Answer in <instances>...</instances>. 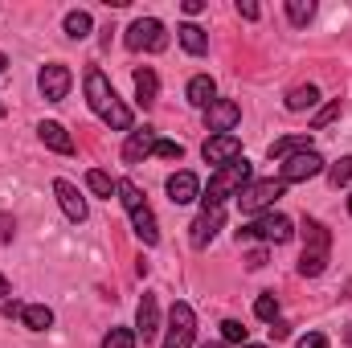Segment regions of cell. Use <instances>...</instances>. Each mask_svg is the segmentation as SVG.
Wrapping results in <instances>:
<instances>
[{
	"label": "cell",
	"mask_w": 352,
	"mask_h": 348,
	"mask_svg": "<svg viewBox=\"0 0 352 348\" xmlns=\"http://www.w3.org/2000/svg\"><path fill=\"white\" fill-rule=\"evenodd\" d=\"M82 87H87V102L90 111L107 123V127H115V131H131V107L115 94V87H111V78L98 70V66H90L87 78H82Z\"/></svg>",
	"instance_id": "obj_1"
},
{
	"label": "cell",
	"mask_w": 352,
	"mask_h": 348,
	"mask_svg": "<svg viewBox=\"0 0 352 348\" xmlns=\"http://www.w3.org/2000/svg\"><path fill=\"white\" fill-rule=\"evenodd\" d=\"M115 197L123 201V209H127L131 230L140 234V242H144V246H156V242H160V226H156L152 205L144 201V188H140L135 180H115Z\"/></svg>",
	"instance_id": "obj_2"
},
{
	"label": "cell",
	"mask_w": 352,
	"mask_h": 348,
	"mask_svg": "<svg viewBox=\"0 0 352 348\" xmlns=\"http://www.w3.org/2000/svg\"><path fill=\"white\" fill-rule=\"evenodd\" d=\"M332 262V230L316 217L303 221V254H299V274L303 279H320Z\"/></svg>",
	"instance_id": "obj_3"
},
{
	"label": "cell",
	"mask_w": 352,
	"mask_h": 348,
	"mask_svg": "<svg viewBox=\"0 0 352 348\" xmlns=\"http://www.w3.org/2000/svg\"><path fill=\"white\" fill-rule=\"evenodd\" d=\"M246 184H250V164H246V156H242V160H234V164H226V168H217V173L209 176V188H201V201H205V205H226V201L238 197Z\"/></svg>",
	"instance_id": "obj_4"
},
{
	"label": "cell",
	"mask_w": 352,
	"mask_h": 348,
	"mask_svg": "<svg viewBox=\"0 0 352 348\" xmlns=\"http://www.w3.org/2000/svg\"><path fill=\"white\" fill-rule=\"evenodd\" d=\"M295 238V226H291V217L287 213H258V217H250L242 230H238V242H274V246H283V242H291Z\"/></svg>",
	"instance_id": "obj_5"
},
{
	"label": "cell",
	"mask_w": 352,
	"mask_h": 348,
	"mask_svg": "<svg viewBox=\"0 0 352 348\" xmlns=\"http://www.w3.org/2000/svg\"><path fill=\"white\" fill-rule=\"evenodd\" d=\"M283 193H287V184L270 176V180H250V184H246V188H242L234 201H238V209H242V213L258 217V213H270V205H274Z\"/></svg>",
	"instance_id": "obj_6"
},
{
	"label": "cell",
	"mask_w": 352,
	"mask_h": 348,
	"mask_svg": "<svg viewBox=\"0 0 352 348\" xmlns=\"http://www.w3.org/2000/svg\"><path fill=\"white\" fill-rule=\"evenodd\" d=\"M127 50H148V54H160V50H168V33H164V21H156V17H140V21H131V29H127Z\"/></svg>",
	"instance_id": "obj_7"
},
{
	"label": "cell",
	"mask_w": 352,
	"mask_h": 348,
	"mask_svg": "<svg viewBox=\"0 0 352 348\" xmlns=\"http://www.w3.org/2000/svg\"><path fill=\"white\" fill-rule=\"evenodd\" d=\"M197 336V316L188 303H173L168 312V332H164V348H192Z\"/></svg>",
	"instance_id": "obj_8"
},
{
	"label": "cell",
	"mask_w": 352,
	"mask_h": 348,
	"mask_svg": "<svg viewBox=\"0 0 352 348\" xmlns=\"http://www.w3.org/2000/svg\"><path fill=\"white\" fill-rule=\"evenodd\" d=\"M70 87H74V74H70L66 62H50V66H41V74H37V90H41L45 102H62V98L70 94Z\"/></svg>",
	"instance_id": "obj_9"
},
{
	"label": "cell",
	"mask_w": 352,
	"mask_h": 348,
	"mask_svg": "<svg viewBox=\"0 0 352 348\" xmlns=\"http://www.w3.org/2000/svg\"><path fill=\"white\" fill-rule=\"evenodd\" d=\"M221 226H226V205H205V209L197 213V221L188 226V242H192V250H205V246L217 238Z\"/></svg>",
	"instance_id": "obj_10"
},
{
	"label": "cell",
	"mask_w": 352,
	"mask_h": 348,
	"mask_svg": "<svg viewBox=\"0 0 352 348\" xmlns=\"http://www.w3.org/2000/svg\"><path fill=\"white\" fill-rule=\"evenodd\" d=\"M238 123H242V107L234 98H213V107L205 111V127L213 135H234Z\"/></svg>",
	"instance_id": "obj_11"
},
{
	"label": "cell",
	"mask_w": 352,
	"mask_h": 348,
	"mask_svg": "<svg viewBox=\"0 0 352 348\" xmlns=\"http://www.w3.org/2000/svg\"><path fill=\"white\" fill-rule=\"evenodd\" d=\"M320 173H324V156L311 148V152H299V156L283 160L278 180H283V184H299V180H311V176H320Z\"/></svg>",
	"instance_id": "obj_12"
},
{
	"label": "cell",
	"mask_w": 352,
	"mask_h": 348,
	"mask_svg": "<svg viewBox=\"0 0 352 348\" xmlns=\"http://www.w3.org/2000/svg\"><path fill=\"white\" fill-rule=\"evenodd\" d=\"M201 156H205V164L226 168V164L242 160V140H238V135H209L205 148H201Z\"/></svg>",
	"instance_id": "obj_13"
},
{
	"label": "cell",
	"mask_w": 352,
	"mask_h": 348,
	"mask_svg": "<svg viewBox=\"0 0 352 348\" xmlns=\"http://www.w3.org/2000/svg\"><path fill=\"white\" fill-rule=\"evenodd\" d=\"M54 197H58L62 213H66V217H70L74 226H78V221H87V213H90V209H87V197L78 193V184H74V180L58 176V180H54Z\"/></svg>",
	"instance_id": "obj_14"
},
{
	"label": "cell",
	"mask_w": 352,
	"mask_h": 348,
	"mask_svg": "<svg viewBox=\"0 0 352 348\" xmlns=\"http://www.w3.org/2000/svg\"><path fill=\"white\" fill-rule=\"evenodd\" d=\"M156 131L152 127H131L127 131V144H123V164H144L152 152H156Z\"/></svg>",
	"instance_id": "obj_15"
},
{
	"label": "cell",
	"mask_w": 352,
	"mask_h": 348,
	"mask_svg": "<svg viewBox=\"0 0 352 348\" xmlns=\"http://www.w3.org/2000/svg\"><path fill=\"white\" fill-rule=\"evenodd\" d=\"M156 332H160V299L144 291V299L135 307V336H144V345H148V340H156Z\"/></svg>",
	"instance_id": "obj_16"
},
{
	"label": "cell",
	"mask_w": 352,
	"mask_h": 348,
	"mask_svg": "<svg viewBox=\"0 0 352 348\" xmlns=\"http://www.w3.org/2000/svg\"><path fill=\"white\" fill-rule=\"evenodd\" d=\"M37 135H41V144H45L50 152H58V156H74V140H70V131H66L62 123L45 119V123H37Z\"/></svg>",
	"instance_id": "obj_17"
},
{
	"label": "cell",
	"mask_w": 352,
	"mask_h": 348,
	"mask_svg": "<svg viewBox=\"0 0 352 348\" xmlns=\"http://www.w3.org/2000/svg\"><path fill=\"white\" fill-rule=\"evenodd\" d=\"M168 197H173V205H188V201H201V180L197 173H173L168 176Z\"/></svg>",
	"instance_id": "obj_18"
},
{
	"label": "cell",
	"mask_w": 352,
	"mask_h": 348,
	"mask_svg": "<svg viewBox=\"0 0 352 348\" xmlns=\"http://www.w3.org/2000/svg\"><path fill=\"white\" fill-rule=\"evenodd\" d=\"M299 152H311V135H283V140H274V144L266 148L270 160H291V156H299Z\"/></svg>",
	"instance_id": "obj_19"
},
{
	"label": "cell",
	"mask_w": 352,
	"mask_h": 348,
	"mask_svg": "<svg viewBox=\"0 0 352 348\" xmlns=\"http://www.w3.org/2000/svg\"><path fill=\"white\" fill-rule=\"evenodd\" d=\"M176 37H180V45L192 54V58H201V54H209V33L201 29V25H192V21H184L180 29H176Z\"/></svg>",
	"instance_id": "obj_20"
},
{
	"label": "cell",
	"mask_w": 352,
	"mask_h": 348,
	"mask_svg": "<svg viewBox=\"0 0 352 348\" xmlns=\"http://www.w3.org/2000/svg\"><path fill=\"white\" fill-rule=\"evenodd\" d=\"M135 98H140V107L148 111V107H156V98H160V78H156V70H135Z\"/></svg>",
	"instance_id": "obj_21"
},
{
	"label": "cell",
	"mask_w": 352,
	"mask_h": 348,
	"mask_svg": "<svg viewBox=\"0 0 352 348\" xmlns=\"http://www.w3.org/2000/svg\"><path fill=\"white\" fill-rule=\"evenodd\" d=\"M184 94H188V102H192V107L209 111V107H213V98H217V83H213L209 74H197V78L188 83V90H184Z\"/></svg>",
	"instance_id": "obj_22"
},
{
	"label": "cell",
	"mask_w": 352,
	"mask_h": 348,
	"mask_svg": "<svg viewBox=\"0 0 352 348\" xmlns=\"http://www.w3.org/2000/svg\"><path fill=\"white\" fill-rule=\"evenodd\" d=\"M21 320H25V328H29V332H45V328H54V312H50L45 303H25Z\"/></svg>",
	"instance_id": "obj_23"
},
{
	"label": "cell",
	"mask_w": 352,
	"mask_h": 348,
	"mask_svg": "<svg viewBox=\"0 0 352 348\" xmlns=\"http://www.w3.org/2000/svg\"><path fill=\"white\" fill-rule=\"evenodd\" d=\"M62 29H66V37H70V41H82V37H90L94 21H90V12H82V8H74V12H66Z\"/></svg>",
	"instance_id": "obj_24"
},
{
	"label": "cell",
	"mask_w": 352,
	"mask_h": 348,
	"mask_svg": "<svg viewBox=\"0 0 352 348\" xmlns=\"http://www.w3.org/2000/svg\"><path fill=\"white\" fill-rule=\"evenodd\" d=\"M316 102H320V90L311 87V83H307V87L287 90V111H295V115H299V111H311Z\"/></svg>",
	"instance_id": "obj_25"
},
{
	"label": "cell",
	"mask_w": 352,
	"mask_h": 348,
	"mask_svg": "<svg viewBox=\"0 0 352 348\" xmlns=\"http://www.w3.org/2000/svg\"><path fill=\"white\" fill-rule=\"evenodd\" d=\"M311 17H316V0H287V21L295 29H303Z\"/></svg>",
	"instance_id": "obj_26"
},
{
	"label": "cell",
	"mask_w": 352,
	"mask_h": 348,
	"mask_svg": "<svg viewBox=\"0 0 352 348\" xmlns=\"http://www.w3.org/2000/svg\"><path fill=\"white\" fill-rule=\"evenodd\" d=\"M87 188L94 193V197H115V180H111V173H102V168H90L87 173Z\"/></svg>",
	"instance_id": "obj_27"
},
{
	"label": "cell",
	"mask_w": 352,
	"mask_h": 348,
	"mask_svg": "<svg viewBox=\"0 0 352 348\" xmlns=\"http://www.w3.org/2000/svg\"><path fill=\"white\" fill-rule=\"evenodd\" d=\"M254 316H258V320H266V324H274V320H278V299H274L270 291L254 299Z\"/></svg>",
	"instance_id": "obj_28"
},
{
	"label": "cell",
	"mask_w": 352,
	"mask_h": 348,
	"mask_svg": "<svg viewBox=\"0 0 352 348\" xmlns=\"http://www.w3.org/2000/svg\"><path fill=\"white\" fill-rule=\"evenodd\" d=\"M102 348H135V332L131 328H111L102 336Z\"/></svg>",
	"instance_id": "obj_29"
},
{
	"label": "cell",
	"mask_w": 352,
	"mask_h": 348,
	"mask_svg": "<svg viewBox=\"0 0 352 348\" xmlns=\"http://www.w3.org/2000/svg\"><path fill=\"white\" fill-rule=\"evenodd\" d=\"M328 180L340 188V184H352V156H340L332 168H328Z\"/></svg>",
	"instance_id": "obj_30"
},
{
	"label": "cell",
	"mask_w": 352,
	"mask_h": 348,
	"mask_svg": "<svg viewBox=\"0 0 352 348\" xmlns=\"http://www.w3.org/2000/svg\"><path fill=\"white\" fill-rule=\"evenodd\" d=\"M340 107H344L340 98H332L328 107H320V111H316V119H311V127H316V131H320V127H328V123H332V119L340 115Z\"/></svg>",
	"instance_id": "obj_31"
},
{
	"label": "cell",
	"mask_w": 352,
	"mask_h": 348,
	"mask_svg": "<svg viewBox=\"0 0 352 348\" xmlns=\"http://www.w3.org/2000/svg\"><path fill=\"white\" fill-rule=\"evenodd\" d=\"M152 156H164V160H180L184 156V148L176 144V140H156V152Z\"/></svg>",
	"instance_id": "obj_32"
},
{
	"label": "cell",
	"mask_w": 352,
	"mask_h": 348,
	"mask_svg": "<svg viewBox=\"0 0 352 348\" xmlns=\"http://www.w3.org/2000/svg\"><path fill=\"white\" fill-rule=\"evenodd\" d=\"M221 336H226L230 345H246V328H242L238 320H226V324H221Z\"/></svg>",
	"instance_id": "obj_33"
},
{
	"label": "cell",
	"mask_w": 352,
	"mask_h": 348,
	"mask_svg": "<svg viewBox=\"0 0 352 348\" xmlns=\"http://www.w3.org/2000/svg\"><path fill=\"white\" fill-rule=\"evenodd\" d=\"M12 230H16L12 213H0V246H8V242H12Z\"/></svg>",
	"instance_id": "obj_34"
},
{
	"label": "cell",
	"mask_w": 352,
	"mask_h": 348,
	"mask_svg": "<svg viewBox=\"0 0 352 348\" xmlns=\"http://www.w3.org/2000/svg\"><path fill=\"white\" fill-rule=\"evenodd\" d=\"M295 348H328V336H324V332H307Z\"/></svg>",
	"instance_id": "obj_35"
},
{
	"label": "cell",
	"mask_w": 352,
	"mask_h": 348,
	"mask_svg": "<svg viewBox=\"0 0 352 348\" xmlns=\"http://www.w3.org/2000/svg\"><path fill=\"white\" fill-rule=\"evenodd\" d=\"M0 312H4V320H16V316L25 312V303H16V299H4V307H0Z\"/></svg>",
	"instance_id": "obj_36"
},
{
	"label": "cell",
	"mask_w": 352,
	"mask_h": 348,
	"mask_svg": "<svg viewBox=\"0 0 352 348\" xmlns=\"http://www.w3.org/2000/svg\"><path fill=\"white\" fill-rule=\"evenodd\" d=\"M238 12H242L246 21H258V4H250V0H238Z\"/></svg>",
	"instance_id": "obj_37"
},
{
	"label": "cell",
	"mask_w": 352,
	"mask_h": 348,
	"mask_svg": "<svg viewBox=\"0 0 352 348\" xmlns=\"http://www.w3.org/2000/svg\"><path fill=\"white\" fill-rule=\"evenodd\" d=\"M246 266H250V270L266 266V250H250V254H246Z\"/></svg>",
	"instance_id": "obj_38"
},
{
	"label": "cell",
	"mask_w": 352,
	"mask_h": 348,
	"mask_svg": "<svg viewBox=\"0 0 352 348\" xmlns=\"http://www.w3.org/2000/svg\"><path fill=\"white\" fill-rule=\"evenodd\" d=\"M270 336H274V340H287V336H291V328H287L283 320H274V324H270Z\"/></svg>",
	"instance_id": "obj_39"
},
{
	"label": "cell",
	"mask_w": 352,
	"mask_h": 348,
	"mask_svg": "<svg viewBox=\"0 0 352 348\" xmlns=\"http://www.w3.org/2000/svg\"><path fill=\"white\" fill-rule=\"evenodd\" d=\"M180 8H184V12H188V17H197V12H201V8H205V4H201V0H184V4H180Z\"/></svg>",
	"instance_id": "obj_40"
},
{
	"label": "cell",
	"mask_w": 352,
	"mask_h": 348,
	"mask_svg": "<svg viewBox=\"0 0 352 348\" xmlns=\"http://www.w3.org/2000/svg\"><path fill=\"white\" fill-rule=\"evenodd\" d=\"M8 291H12V287H8V279L0 274V299H8Z\"/></svg>",
	"instance_id": "obj_41"
},
{
	"label": "cell",
	"mask_w": 352,
	"mask_h": 348,
	"mask_svg": "<svg viewBox=\"0 0 352 348\" xmlns=\"http://www.w3.org/2000/svg\"><path fill=\"white\" fill-rule=\"evenodd\" d=\"M344 340H349V345H352V324H349V328H344Z\"/></svg>",
	"instance_id": "obj_42"
},
{
	"label": "cell",
	"mask_w": 352,
	"mask_h": 348,
	"mask_svg": "<svg viewBox=\"0 0 352 348\" xmlns=\"http://www.w3.org/2000/svg\"><path fill=\"white\" fill-rule=\"evenodd\" d=\"M4 66H8V58H4V54H0V74H4Z\"/></svg>",
	"instance_id": "obj_43"
},
{
	"label": "cell",
	"mask_w": 352,
	"mask_h": 348,
	"mask_svg": "<svg viewBox=\"0 0 352 348\" xmlns=\"http://www.w3.org/2000/svg\"><path fill=\"white\" fill-rule=\"evenodd\" d=\"M205 348H226V345H205Z\"/></svg>",
	"instance_id": "obj_44"
},
{
	"label": "cell",
	"mask_w": 352,
	"mask_h": 348,
	"mask_svg": "<svg viewBox=\"0 0 352 348\" xmlns=\"http://www.w3.org/2000/svg\"><path fill=\"white\" fill-rule=\"evenodd\" d=\"M246 348H266V345H246Z\"/></svg>",
	"instance_id": "obj_45"
},
{
	"label": "cell",
	"mask_w": 352,
	"mask_h": 348,
	"mask_svg": "<svg viewBox=\"0 0 352 348\" xmlns=\"http://www.w3.org/2000/svg\"><path fill=\"white\" fill-rule=\"evenodd\" d=\"M0 119H4V102H0Z\"/></svg>",
	"instance_id": "obj_46"
},
{
	"label": "cell",
	"mask_w": 352,
	"mask_h": 348,
	"mask_svg": "<svg viewBox=\"0 0 352 348\" xmlns=\"http://www.w3.org/2000/svg\"><path fill=\"white\" fill-rule=\"evenodd\" d=\"M349 213H352V197H349Z\"/></svg>",
	"instance_id": "obj_47"
}]
</instances>
